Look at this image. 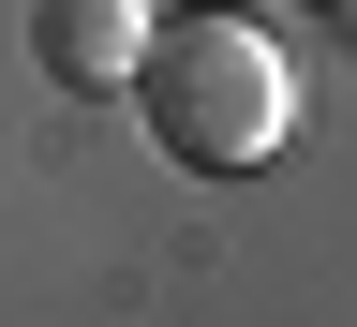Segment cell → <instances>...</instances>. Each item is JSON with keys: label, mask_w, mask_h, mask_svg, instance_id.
<instances>
[{"label": "cell", "mask_w": 357, "mask_h": 327, "mask_svg": "<svg viewBox=\"0 0 357 327\" xmlns=\"http://www.w3.org/2000/svg\"><path fill=\"white\" fill-rule=\"evenodd\" d=\"M134 45H149V0H45L30 60L60 75V89H119V75H134Z\"/></svg>", "instance_id": "2"}, {"label": "cell", "mask_w": 357, "mask_h": 327, "mask_svg": "<svg viewBox=\"0 0 357 327\" xmlns=\"http://www.w3.org/2000/svg\"><path fill=\"white\" fill-rule=\"evenodd\" d=\"M119 89L149 105V149L194 164V178H253L298 134V60L253 15H149V45H134Z\"/></svg>", "instance_id": "1"}]
</instances>
